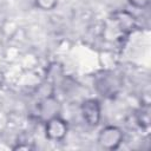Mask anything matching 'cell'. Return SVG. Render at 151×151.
<instances>
[{"mask_svg": "<svg viewBox=\"0 0 151 151\" xmlns=\"http://www.w3.org/2000/svg\"><path fill=\"white\" fill-rule=\"evenodd\" d=\"M68 132V124L60 116H55L45 122V136L51 142L63 140Z\"/></svg>", "mask_w": 151, "mask_h": 151, "instance_id": "3", "label": "cell"}, {"mask_svg": "<svg viewBox=\"0 0 151 151\" xmlns=\"http://www.w3.org/2000/svg\"><path fill=\"white\" fill-rule=\"evenodd\" d=\"M80 112L83 119L88 126H97L101 118L100 101L96 98H88L84 100L80 105Z\"/></svg>", "mask_w": 151, "mask_h": 151, "instance_id": "5", "label": "cell"}, {"mask_svg": "<svg viewBox=\"0 0 151 151\" xmlns=\"http://www.w3.org/2000/svg\"><path fill=\"white\" fill-rule=\"evenodd\" d=\"M124 140V132L116 125L104 126L97 138L98 145L104 150H117Z\"/></svg>", "mask_w": 151, "mask_h": 151, "instance_id": "1", "label": "cell"}, {"mask_svg": "<svg viewBox=\"0 0 151 151\" xmlns=\"http://www.w3.org/2000/svg\"><path fill=\"white\" fill-rule=\"evenodd\" d=\"M61 110V105L60 101L57 99L55 96H53V93L47 94L46 97H44L38 106H37V112H38V117L40 120H42L44 123L55 116H59V112Z\"/></svg>", "mask_w": 151, "mask_h": 151, "instance_id": "4", "label": "cell"}, {"mask_svg": "<svg viewBox=\"0 0 151 151\" xmlns=\"http://www.w3.org/2000/svg\"><path fill=\"white\" fill-rule=\"evenodd\" d=\"M94 86L101 96L112 97L118 92L120 87V80L112 72H101V74L96 77Z\"/></svg>", "mask_w": 151, "mask_h": 151, "instance_id": "2", "label": "cell"}, {"mask_svg": "<svg viewBox=\"0 0 151 151\" xmlns=\"http://www.w3.org/2000/svg\"><path fill=\"white\" fill-rule=\"evenodd\" d=\"M34 5L40 11L48 12V11H53L57 7L58 0H34Z\"/></svg>", "mask_w": 151, "mask_h": 151, "instance_id": "7", "label": "cell"}, {"mask_svg": "<svg viewBox=\"0 0 151 151\" xmlns=\"http://www.w3.org/2000/svg\"><path fill=\"white\" fill-rule=\"evenodd\" d=\"M137 123L139 126H149L150 123V117H149V107L146 106L145 109H142L138 114H137Z\"/></svg>", "mask_w": 151, "mask_h": 151, "instance_id": "8", "label": "cell"}, {"mask_svg": "<svg viewBox=\"0 0 151 151\" xmlns=\"http://www.w3.org/2000/svg\"><path fill=\"white\" fill-rule=\"evenodd\" d=\"M113 22L117 25V27L123 32V33H129L136 27V19L134 17L126 12V11H120L116 12L113 14Z\"/></svg>", "mask_w": 151, "mask_h": 151, "instance_id": "6", "label": "cell"}, {"mask_svg": "<svg viewBox=\"0 0 151 151\" xmlns=\"http://www.w3.org/2000/svg\"><path fill=\"white\" fill-rule=\"evenodd\" d=\"M127 2L134 8H146L150 5V0H127Z\"/></svg>", "mask_w": 151, "mask_h": 151, "instance_id": "9", "label": "cell"}]
</instances>
